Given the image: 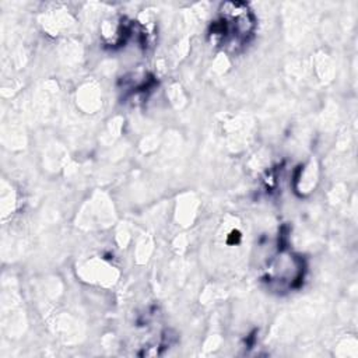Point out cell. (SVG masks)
<instances>
[{
    "label": "cell",
    "mask_w": 358,
    "mask_h": 358,
    "mask_svg": "<svg viewBox=\"0 0 358 358\" xmlns=\"http://www.w3.org/2000/svg\"><path fill=\"white\" fill-rule=\"evenodd\" d=\"M218 20L213 24V38L228 49H238L248 43L256 27V20L248 4L227 1L220 7Z\"/></svg>",
    "instance_id": "6da1fadb"
},
{
    "label": "cell",
    "mask_w": 358,
    "mask_h": 358,
    "mask_svg": "<svg viewBox=\"0 0 358 358\" xmlns=\"http://www.w3.org/2000/svg\"><path fill=\"white\" fill-rule=\"evenodd\" d=\"M303 275V263L292 253H281L267 267L266 280L271 284L284 287H295Z\"/></svg>",
    "instance_id": "7a4b0ae2"
}]
</instances>
